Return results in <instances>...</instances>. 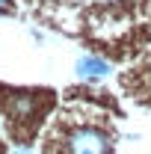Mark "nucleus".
<instances>
[{"instance_id": "f257e3e1", "label": "nucleus", "mask_w": 151, "mask_h": 154, "mask_svg": "<svg viewBox=\"0 0 151 154\" xmlns=\"http://www.w3.org/2000/svg\"><path fill=\"white\" fill-rule=\"evenodd\" d=\"M113 151V134L104 119H89L80 125H62L59 134L51 139L45 154H110Z\"/></svg>"}, {"instance_id": "7ed1b4c3", "label": "nucleus", "mask_w": 151, "mask_h": 154, "mask_svg": "<svg viewBox=\"0 0 151 154\" xmlns=\"http://www.w3.org/2000/svg\"><path fill=\"white\" fill-rule=\"evenodd\" d=\"M110 71H113L110 62L98 54H80L74 62V74L80 83H101V80L110 77Z\"/></svg>"}, {"instance_id": "20e7f679", "label": "nucleus", "mask_w": 151, "mask_h": 154, "mask_svg": "<svg viewBox=\"0 0 151 154\" xmlns=\"http://www.w3.org/2000/svg\"><path fill=\"white\" fill-rule=\"evenodd\" d=\"M12 154H33V148H30V145H15Z\"/></svg>"}, {"instance_id": "39448f33", "label": "nucleus", "mask_w": 151, "mask_h": 154, "mask_svg": "<svg viewBox=\"0 0 151 154\" xmlns=\"http://www.w3.org/2000/svg\"><path fill=\"white\" fill-rule=\"evenodd\" d=\"M9 3H12V0H0V15H3V12H9Z\"/></svg>"}, {"instance_id": "f03ea898", "label": "nucleus", "mask_w": 151, "mask_h": 154, "mask_svg": "<svg viewBox=\"0 0 151 154\" xmlns=\"http://www.w3.org/2000/svg\"><path fill=\"white\" fill-rule=\"evenodd\" d=\"M6 113L15 125H30L39 113V98L36 92H24V89H6Z\"/></svg>"}]
</instances>
